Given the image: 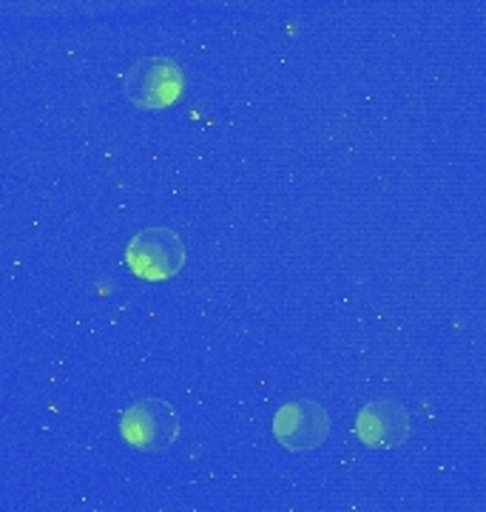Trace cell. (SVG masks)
Instances as JSON below:
<instances>
[{
    "label": "cell",
    "mask_w": 486,
    "mask_h": 512,
    "mask_svg": "<svg viewBox=\"0 0 486 512\" xmlns=\"http://www.w3.org/2000/svg\"><path fill=\"white\" fill-rule=\"evenodd\" d=\"M126 265L145 282L171 279L185 265V245L171 228H145L128 242Z\"/></svg>",
    "instance_id": "obj_1"
},
{
    "label": "cell",
    "mask_w": 486,
    "mask_h": 512,
    "mask_svg": "<svg viewBox=\"0 0 486 512\" xmlns=\"http://www.w3.org/2000/svg\"><path fill=\"white\" fill-rule=\"evenodd\" d=\"M120 433L131 447H137L143 453H162L180 439V419H177V410L168 402L143 399V402L131 404L123 413Z\"/></svg>",
    "instance_id": "obj_2"
},
{
    "label": "cell",
    "mask_w": 486,
    "mask_h": 512,
    "mask_svg": "<svg viewBox=\"0 0 486 512\" xmlns=\"http://www.w3.org/2000/svg\"><path fill=\"white\" fill-rule=\"evenodd\" d=\"M185 77L168 57H145L126 74V97L137 109H168L180 100Z\"/></svg>",
    "instance_id": "obj_3"
},
{
    "label": "cell",
    "mask_w": 486,
    "mask_h": 512,
    "mask_svg": "<svg viewBox=\"0 0 486 512\" xmlns=\"http://www.w3.org/2000/svg\"><path fill=\"white\" fill-rule=\"evenodd\" d=\"M273 436L290 453H310L330 436V416L319 402L296 399L276 410Z\"/></svg>",
    "instance_id": "obj_4"
},
{
    "label": "cell",
    "mask_w": 486,
    "mask_h": 512,
    "mask_svg": "<svg viewBox=\"0 0 486 512\" xmlns=\"http://www.w3.org/2000/svg\"><path fill=\"white\" fill-rule=\"evenodd\" d=\"M413 421L404 404L393 399H378V402L364 404L356 416V436L361 444L373 450H393L410 439Z\"/></svg>",
    "instance_id": "obj_5"
}]
</instances>
